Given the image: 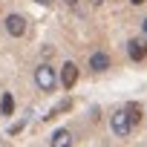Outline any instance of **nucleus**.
Instances as JSON below:
<instances>
[{
  "label": "nucleus",
  "mask_w": 147,
  "mask_h": 147,
  "mask_svg": "<svg viewBox=\"0 0 147 147\" xmlns=\"http://www.w3.org/2000/svg\"><path fill=\"white\" fill-rule=\"evenodd\" d=\"M90 3H92V6H101V3H104V0H90Z\"/></svg>",
  "instance_id": "obj_14"
},
{
  "label": "nucleus",
  "mask_w": 147,
  "mask_h": 147,
  "mask_svg": "<svg viewBox=\"0 0 147 147\" xmlns=\"http://www.w3.org/2000/svg\"><path fill=\"white\" fill-rule=\"evenodd\" d=\"M130 3H133V6H141V3H144V0H130Z\"/></svg>",
  "instance_id": "obj_13"
},
{
  "label": "nucleus",
  "mask_w": 147,
  "mask_h": 147,
  "mask_svg": "<svg viewBox=\"0 0 147 147\" xmlns=\"http://www.w3.org/2000/svg\"><path fill=\"white\" fill-rule=\"evenodd\" d=\"M124 110H127V115H130V121H133V124H138V121H141V107H138L136 101H130Z\"/></svg>",
  "instance_id": "obj_10"
},
{
  "label": "nucleus",
  "mask_w": 147,
  "mask_h": 147,
  "mask_svg": "<svg viewBox=\"0 0 147 147\" xmlns=\"http://www.w3.org/2000/svg\"><path fill=\"white\" fill-rule=\"evenodd\" d=\"M69 107H72V101H69V98H63V101H58V104H55V107L49 110V115H43V118H55V115H61V113H66Z\"/></svg>",
  "instance_id": "obj_9"
},
{
  "label": "nucleus",
  "mask_w": 147,
  "mask_h": 147,
  "mask_svg": "<svg viewBox=\"0 0 147 147\" xmlns=\"http://www.w3.org/2000/svg\"><path fill=\"white\" fill-rule=\"evenodd\" d=\"M35 84H38L43 92H52V90H55V84H58V75H55V69H52L49 63H40V66L35 69Z\"/></svg>",
  "instance_id": "obj_2"
},
{
  "label": "nucleus",
  "mask_w": 147,
  "mask_h": 147,
  "mask_svg": "<svg viewBox=\"0 0 147 147\" xmlns=\"http://www.w3.org/2000/svg\"><path fill=\"white\" fill-rule=\"evenodd\" d=\"M6 32H9L12 38L26 35V18H23V15H9V18H6Z\"/></svg>",
  "instance_id": "obj_3"
},
{
  "label": "nucleus",
  "mask_w": 147,
  "mask_h": 147,
  "mask_svg": "<svg viewBox=\"0 0 147 147\" xmlns=\"http://www.w3.org/2000/svg\"><path fill=\"white\" fill-rule=\"evenodd\" d=\"M66 3H69V6H75V3H78V0H66Z\"/></svg>",
  "instance_id": "obj_16"
},
{
  "label": "nucleus",
  "mask_w": 147,
  "mask_h": 147,
  "mask_svg": "<svg viewBox=\"0 0 147 147\" xmlns=\"http://www.w3.org/2000/svg\"><path fill=\"white\" fill-rule=\"evenodd\" d=\"M90 69L92 72H107L110 69V55L107 52H92L90 55Z\"/></svg>",
  "instance_id": "obj_6"
},
{
  "label": "nucleus",
  "mask_w": 147,
  "mask_h": 147,
  "mask_svg": "<svg viewBox=\"0 0 147 147\" xmlns=\"http://www.w3.org/2000/svg\"><path fill=\"white\" fill-rule=\"evenodd\" d=\"M75 81H78V66L72 63V61H66V63L61 66V84H63V90L75 87Z\"/></svg>",
  "instance_id": "obj_5"
},
{
  "label": "nucleus",
  "mask_w": 147,
  "mask_h": 147,
  "mask_svg": "<svg viewBox=\"0 0 147 147\" xmlns=\"http://www.w3.org/2000/svg\"><path fill=\"white\" fill-rule=\"evenodd\" d=\"M35 3H40V6H49V3H52V0H35Z\"/></svg>",
  "instance_id": "obj_12"
},
{
  "label": "nucleus",
  "mask_w": 147,
  "mask_h": 147,
  "mask_svg": "<svg viewBox=\"0 0 147 147\" xmlns=\"http://www.w3.org/2000/svg\"><path fill=\"white\" fill-rule=\"evenodd\" d=\"M127 55H130L133 61H144V58H147V40H144V38H130Z\"/></svg>",
  "instance_id": "obj_4"
},
{
  "label": "nucleus",
  "mask_w": 147,
  "mask_h": 147,
  "mask_svg": "<svg viewBox=\"0 0 147 147\" xmlns=\"http://www.w3.org/2000/svg\"><path fill=\"white\" fill-rule=\"evenodd\" d=\"M141 26H144V35H147V20H141Z\"/></svg>",
  "instance_id": "obj_15"
},
{
  "label": "nucleus",
  "mask_w": 147,
  "mask_h": 147,
  "mask_svg": "<svg viewBox=\"0 0 147 147\" xmlns=\"http://www.w3.org/2000/svg\"><path fill=\"white\" fill-rule=\"evenodd\" d=\"M15 113V98H12V92H3L0 95V115H12Z\"/></svg>",
  "instance_id": "obj_8"
},
{
  "label": "nucleus",
  "mask_w": 147,
  "mask_h": 147,
  "mask_svg": "<svg viewBox=\"0 0 147 147\" xmlns=\"http://www.w3.org/2000/svg\"><path fill=\"white\" fill-rule=\"evenodd\" d=\"M110 130H113L118 138H127V136L133 133V121H130L127 110H115V113L110 115Z\"/></svg>",
  "instance_id": "obj_1"
},
{
  "label": "nucleus",
  "mask_w": 147,
  "mask_h": 147,
  "mask_svg": "<svg viewBox=\"0 0 147 147\" xmlns=\"http://www.w3.org/2000/svg\"><path fill=\"white\" fill-rule=\"evenodd\" d=\"M52 147H72V133H69L66 127L55 130V133H52Z\"/></svg>",
  "instance_id": "obj_7"
},
{
  "label": "nucleus",
  "mask_w": 147,
  "mask_h": 147,
  "mask_svg": "<svg viewBox=\"0 0 147 147\" xmlns=\"http://www.w3.org/2000/svg\"><path fill=\"white\" fill-rule=\"evenodd\" d=\"M20 130H23V121H18V124H12V127H9V133H12V136H18Z\"/></svg>",
  "instance_id": "obj_11"
}]
</instances>
